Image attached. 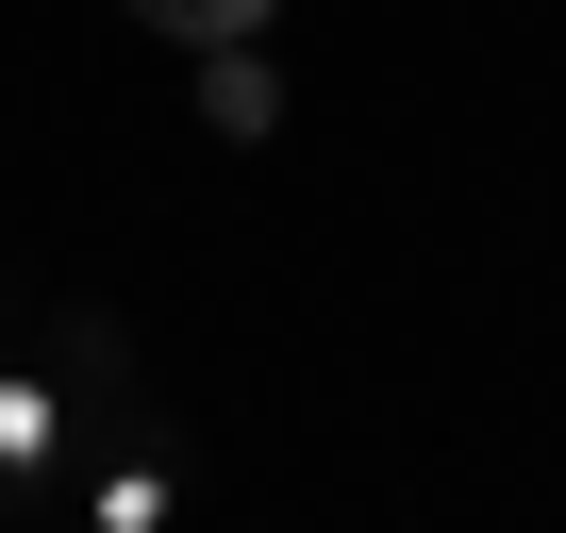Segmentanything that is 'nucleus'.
<instances>
[{"label": "nucleus", "mask_w": 566, "mask_h": 533, "mask_svg": "<svg viewBox=\"0 0 566 533\" xmlns=\"http://www.w3.org/2000/svg\"><path fill=\"white\" fill-rule=\"evenodd\" d=\"M184 101L217 150H266L283 134V34H233V51H184Z\"/></svg>", "instance_id": "obj_1"}, {"label": "nucleus", "mask_w": 566, "mask_h": 533, "mask_svg": "<svg viewBox=\"0 0 566 533\" xmlns=\"http://www.w3.org/2000/svg\"><path fill=\"white\" fill-rule=\"evenodd\" d=\"M150 51H233V34H283V0H134Z\"/></svg>", "instance_id": "obj_2"}]
</instances>
